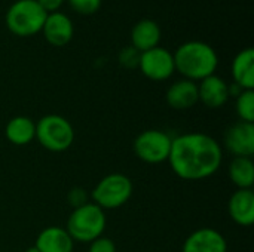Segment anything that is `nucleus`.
<instances>
[{
  "instance_id": "obj_15",
  "label": "nucleus",
  "mask_w": 254,
  "mask_h": 252,
  "mask_svg": "<svg viewBox=\"0 0 254 252\" xmlns=\"http://www.w3.org/2000/svg\"><path fill=\"white\" fill-rule=\"evenodd\" d=\"M34 247L40 252H73L74 241L65 229L51 226L37 235Z\"/></svg>"
},
{
  "instance_id": "obj_18",
  "label": "nucleus",
  "mask_w": 254,
  "mask_h": 252,
  "mask_svg": "<svg viewBox=\"0 0 254 252\" xmlns=\"http://www.w3.org/2000/svg\"><path fill=\"white\" fill-rule=\"evenodd\" d=\"M4 137L15 146H27L36 138V123L27 116H15L6 123Z\"/></svg>"
},
{
  "instance_id": "obj_23",
  "label": "nucleus",
  "mask_w": 254,
  "mask_h": 252,
  "mask_svg": "<svg viewBox=\"0 0 254 252\" xmlns=\"http://www.w3.org/2000/svg\"><path fill=\"white\" fill-rule=\"evenodd\" d=\"M88 198L89 196H88V192L85 189H82V187H73L68 192V195H67V202L74 209V208H79V206L88 203Z\"/></svg>"
},
{
  "instance_id": "obj_10",
  "label": "nucleus",
  "mask_w": 254,
  "mask_h": 252,
  "mask_svg": "<svg viewBox=\"0 0 254 252\" xmlns=\"http://www.w3.org/2000/svg\"><path fill=\"white\" fill-rule=\"evenodd\" d=\"M40 33H43V37L49 45L61 48L70 43V40L73 39L74 25L68 15L58 10V12L48 13Z\"/></svg>"
},
{
  "instance_id": "obj_4",
  "label": "nucleus",
  "mask_w": 254,
  "mask_h": 252,
  "mask_svg": "<svg viewBox=\"0 0 254 252\" xmlns=\"http://www.w3.org/2000/svg\"><path fill=\"white\" fill-rule=\"evenodd\" d=\"M48 13L37 0H16L4 15V22L9 31L18 37H31L42 31Z\"/></svg>"
},
{
  "instance_id": "obj_16",
  "label": "nucleus",
  "mask_w": 254,
  "mask_h": 252,
  "mask_svg": "<svg viewBox=\"0 0 254 252\" xmlns=\"http://www.w3.org/2000/svg\"><path fill=\"white\" fill-rule=\"evenodd\" d=\"M161 37L162 31L159 24L153 19L144 18L140 19L131 30V46L140 52H144L159 46Z\"/></svg>"
},
{
  "instance_id": "obj_6",
  "label": "nucleus",
  "mask_w": 254,
  "mask_h": 252,
  "mask_svg": "<svg viewBox=\"0 0 254 252\" xmlns=\"http://www.w3.org/2000/svg\"><path fill=\"white\" fill-rule=\"evenodd\" d=\"M134 186L129 177L115 172L101 178L91 192L92 203L101 209H118L132 196Z\"/></svg>"
},
{
  "instance_id": "obj_24",
  "label": "nucleus",
  "mask_w": 254,
  "mask_h": 252,
  "mask_svg": "<svg viewBox=\"0 0 254 252\" xmlns=\"http://www.w3.org/2000/svg\"><path fill=\"white\" fill-rule=\"evenodd\" d=\"M88 252H116V245L112 239L106 236H100L89 244Z\"/></svg>"
},
{
  "instance_id": "obj_8",
  "label": "nucleus",
  "mask_w": 254,
  "mask_h": 252,
  "mask_svg": "<svg viewBox=\"0 0 254 252\" xmlns=\"http://www.w3.org/2000/svg\"><path fill=\"white\" fill-rule=\"evenodd\" d=\"M138 68L144 77L153 82H164L170 79L176 71L173 52H170L162 46H156L149 50H144L140 55Z\"/></svg>"
},
{
  "instance_id": "obj_5",
  "label": "nucleus",
  "mask_w": 254,
  "mask_h": 252,
  "mask_svg": "<svg viewBox=\"0 0 254 252\" xmlns=\"http://www.w3.org/2000/svg\"><path fill=\"white\" fill-rule=\"evenodd\" d=\"M36 140L49 151L61 153L74 143L73 125L60 114H46L36 123Z\"/></svg>"
},
{
  "instance_id": "obj_21",
  "label": "nucleus",
  "mask_w": 254,
  "mask_h": 252,
  "mask_svg": "<svg viewBox=\"0 0 254 252\" xmlns=\"http://www.w3.org/2000/svg\"><path fill=\"white\" fill-rule=\"evenodd\" d=\"M141 52L137 50L134 46H127L119 52V64L125 68H138Z\"/></svg>"
},
{
  "instance_id": "obj_17",
  "label": "nucleus",
  "mask_w": 254,
  "mask_h": 252,
  "mask_svg": "<svg viewBox=\"0 0 254 252\" xmlns=\"http://www.w3.org/2000/svg\"><path fill=\"white\" fill-rule=\"evenodd\" d=\"M232 79L243 91L254 89V50L253 48H246L240 50L232 61Z\"/></svg>"
},
{
  "instance_id": "obj_22",
  "label": "nucleus",
  "mask_w": 254,
  "mask_h": 252,
  "mask_svg": "<svg viewBox=\"0 0 254 252\" xmlns=\"http://www.w3.org/2000/svg\"><path fill=\"white\" fill-rule=\"evenodd\" d=\"M67 1L74 12L80 15H91L101 7L103 0H67Z\"/></svg>"
},
{
  "instance_id": "obj_13",
  "label": "nucleus",
  "mask_w": 254,
  "mask_h": 252,
  "mask_svg": "<svg viewBox=\"0 0 254 252\" xmlns=\"http://www.w3.org/2000/svg\"><path fill=\"white\" fill-rule=\"evenodd\" d=\"M228 212L232 221L241 227L254 223V193L252 189H238L229 199Z\"/></svg>"
},
{
  "instance_id": "obj_19",
  "label": "nucleus",
  "mask_w": 254,
  "mask_h": 252,
  "mask_svg": "<svg viewBox=\"0 0 254 252\" xmlns=\"http://www.w3.org/2000/svg\"><path fill=\"white\" fill-rule=\"evenodd\" d=\"M231 181L238 189H252L254 184V163L252 157H234L228 169Z\"/></svg>"
},
{
  "instance_id": "obj_26",
  "label": "nucleus",
  "mask_w": 254,
  "mask_h": 252,
  "mask_svg": "<svg viewBox=\"0 0 254 252\" xmlns=\"http://www.w3.org/2000/svg\"><path fill=\"white\" fill-rule=\"evenodd\" d=\"M24 252H40V251H39L36 247H30V248H27V250H25Z\"/></svg>"
},
{
  "instance_id": "obj_7",
  "label": "nucleus",
  "mask_w": 254,
  "mask_h": 252,
  "mask_svg": "<svg viewBox=\"0 0 254 252\" xmlns=\"http://www.w3.org/2000/svg\"><path fill=\"white\" fill-rule=\"evenodd\" d=\"M173 138L159 129H146L140 132L134 140L135 156L150 165L162 163L168 160L171 151Z\"/></svg>"
},
{
  "instance_id": "obj_11",
  "label": "nucleus",
  "mask_w": 254,
  "mask_h": 252,
  "mask_svg": "<svg viewBox=\"0 0 254 252\" xmlns=\"http://www.w3.org/2000/svg\"><path fill=\"white\" fill-rule=\"evenodd\" d=\"M182 252H228V242L219 230L201 227L186 238Z\"/></svg>"
},
{
  "instance_id": "obj_3",
  "label": "nucleus",
  "mask_w": 254,
  "mask_h": 252,
  "mask_svg": "<svg viewBox=\"0 0 254 252\" xmlns=\"http://www.w3.org/2000/svg\"><path fill=\"white\" fill-rule=\"evenodd\" d=\"M104 209L92 202H88L79 208H74L67 220V232L74 242L91 244L97 238L103 236L106 230Z\"/></svg>"
},
{
  "instance_id": "obj_2",
  "label": "nucleus",
  "mask_w": 254,
  "mask_h": 252,
  "mask_svg": "<svg viewBox=\"0 0 254 252\" xmlns=\"http://www.w3.org/2000/svg\"><path fill=\"white\" fill-rule=\"evenodd\" d=\"M173 56L176 71L192 82H201L202 79L216 74L219 67V55L216 49L202 40L182 43Z\"/></svg>"
},
{
  "instance_id": "obj_1",
  "label": "nucleus",
  "mask_w": 254,
  "mask_h": 252,
  "mask_svg": "<svg viewBox=\"0 0 254 252\" xmlns=\"http://www.w3.org/2000/svg\"><path fill=\"white\" fill-rule=\"evenodd\" d=\"M167 162L180 180L201 181L219 171L223 162V149L204 132H188L173 138Z\"/></svg>"
},
{
  "instance_id": "obj_25",
  "label": "nucleus",
  "mask_w": 254,
  "mask_h": 252,
  "mask_svg": "<svg viewBox=\"0 0 254 252\" xmlns=\"http://www.w3.org/2000/svg\"><path fill=\"white\" fill-rule=\"evenodd\" d=\"M65 0H37V3L45 9L46 13H52V12H58L61 9V6L64 4Z\"/></svg>"
},
{
  "instance_id": "obj_14",
  "label": "nucleus",
  "mask_w": 254,
  "mask_h": 252,
  "mask_svg": "<svg viewBox=\"0 0 254 252\" xmlns=\"http://www.w3.org/2000/svg\"><path fill=\"white\" fill-rule=\"evenodd\" d=\"M165 100L174 110H189L199 102L198 83L188 79L177 80L167 89Z\"/></svg>"
},
{
  "instance_id": "obj_20",
  "label": "nucleus",
  "mask_w": 254,
  "mask_h": 252,
  "mask_svg": "<svg viewBox=\"0 0 254 252\" xmlns=\"http://www.w3.org/2000/svg\"><path fill=\"white\" fill-rule=\"evenodd\" d=\"M235 110L241 122L254 123V91H243L237 97Z\"/></svg>"
},
{
  "instance_id": "obj_9",
  "label": "nucleus",
  "mask_w": 254,
  "mask_h": 252,
  "mask_svg": "<svg viewBox=\"0 0 254 252\" xmlns=\"http://www.w3.org/2000/svg\"><path fill=\"white\" fill-rule=\"evenodd\" d=\"M223 143L235 157H252L254 154V123L240 120L231 125L225 132Z\"/></svg>"
},
{
  "instance_id": "obj_12",
  "label": "nucleus",
  "mask_w": 254,
  "mask_h": 252,
  "mask_svg": "<svg viewBox=\"0 0 254 252\" xmlns=\"http://www.w3.org/2000/svg\"><path fill=\"white\" fill-rule=\"evenodd\" d=\"M229 97V83L217 74L202 79L198 85V98L208 108L223 107Z\"/></svg>"
}]
</instances>
